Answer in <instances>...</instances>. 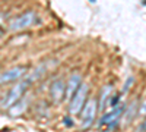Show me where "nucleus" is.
I'll return each mask as SVG.
<instances>
[{"label": "nucleus", "instance_id": "obj_1", "mask_svg": "<svg viewBox=\"0 0 146 132\" xmlns=\"http://www.w3.org/2000/svg\"><path fill=\"white\" fill-rule=\"evenodd\" d=\"M88 92H89L88 84L82 82L80 87L78 88V91L73 94V97L70 98V103H69V112H70V115H79L82 112L85 103H86V100H88Z\"/></svg>", "mask_w": 146, "mask_h": 132}, {"label": "nucleus", "instance_id": "obj_2", "mask_svg": "<svg viewBox=\"0 0 146 132\" xmlns=\"http://www.w3.org/2000/svg\"><path fill=\"white\" fill-rule=\"evenodd\" d=\"M36 21V15L34 10H27L21 13L19 16L13 18L9 22V29L10 31H23L29 27H32Z\"/></svg>", "mask_w": 146, "mask_h": 132}, {"label": "nucleus", "instance_id": "obj_3", "mask_svg": "<svg viewBox=\"0 0 146 132\" xmlns=\"http://www.w3.org/2000/svg\"><path fill=\"white\" fill-rule=\"evenodd\" d=\"M31 85V79H25V81H19L16 85L12 88L7 94V97L5 98V103H3V107L5 109H10V107H13L21 98L23 92L27 91V88Z\"/></svg>", "mask_w": 146, "mask_h": 132}, {"label": "nucleus", "instance_id": "obj_4", "mask_svg": "<svg viewBox=\"0 0 146 132\" xmlns=\"http://www.w3.org/2000/svg\"><path fill=\"white\" fill-rule=\"evenodd\" d=\"M96 110H98V103H96L95 98H91L85 103L83 109H82V128L86 129L91 128L94 121H95V116H96Z\"/></svg>", "mask_w": 146, "mask_h": 132}, {"label": "nucleus", "instance_id": "obj_5", "mask_svg": "<svg viewBox=\"0 0 146 132\" xmlns=\"http://www.w3.org/2000/svg\"><path fill=\"white\" fill-rule=\"evenodd\" d=\"M27 70L28 69L25 66H15L12 69H7V70L2 72V74H0V85H5V84L15 82V81L21 79L22 76H25Z\"/></svg>", "mask_w": 146, "mask_h": 132}, {"label": "nucleus", "instance_id": "obj_6", "mask_svg": "<svg viewBox=\"0 0 146 132\" xmlns=\"http://www.w3.org/2000/svg\"><path fill=\"white\" fill-rule=\"evenodd\" d=\"M124 112H126V104H117V106H114V109H111L108 113H105L101 117L100 125L101 126H104V125H110V126H111L113 123L118 122L120 116L123 115Z\"/></svg>", "mask_w": 146, "mask_h": 132}, {"label": "nucleus", "instance_id": "obj_7", "mask_svg": "<svg viewBox=\"0 0 146 132\" xmlns=\"http://www.w3.org/2000/svg\"><path fill=\"white\" fill-rule=\"evenodd\" d=\"M82 84V76L79 74H72L67 84H66V90H64V97L66 98H72L73 94L78 91V88Z\"/></svg>", "mask_w": 146, "mask_h": 132}, {"label": "nucleus", "instance_id": "obj_8", "mask_svg": "<svg viewBox=\"0 0 146 132\" xmlns=\"http://www.w3.org/2000/svg\"><path fill=\"white\" fill-rule=\"evenodd\" d=\"M64 90H66V84L62 79H56L50 87V95L53 101L58 103L62 98H64Z\"/></svg>", "mask_w": 146, "mask_h": 132}, {"label": "nucleus", "instance_id": "obj_9", "mask_svg": "<svg viewBox=\"0 0 146 132\" xmlns=\"http://www.w3.org/2000/svg\"><path fill=\"white\" fill-rule=\"evenodd\" d=\"M111 91H113V85H105L101 91V100H100V110H104L105 106L110 104V100H111Z\"/></svg>", "mask_w": 146, "mask_h": 132}, {"label": "nucleus", "instance_id": "obj_10", "mask_svg": "<svg viewBox=\"0 0 146 132\" xmlns=\"http://www.w3.org/2000/svg\"><path fill=\"white\" fill-rule=\"evenodd\" d=\"M137 131H139V132H146V121H143V122L139 125Z\"/></svg>", "mask_w": 146, "mask_h": 132}, {"label": "nucleus", "instance_id": "obj_11", "mask_svg": "<svg viewBox=\"0 0 146 132\" xmlns=\"http://www.w3.org/2000/svg\"><path fill=\"white\" fill-rule=\"evenodd\" d=\"M139 112H140V115H146V100L142 103V106H140V110H139Z\"/></svg>", "mask_w": 146, "mask_h": 132}, {"label": "nucleus", "instance_id": "obj_12", "mask_svg": "<svg viewBox=\"0 0 146 132\" xmlns=\"http://www.w3.org/2000/svg\"><path fill=\"white\" fill-rule=\"evenodd\" d=\"M69 119H70V117H64V122H66V125H67V126H70V125H72V121H69Z\"/></svg>", "mask_w": 146, "mask_h": 132}]
</instances>
